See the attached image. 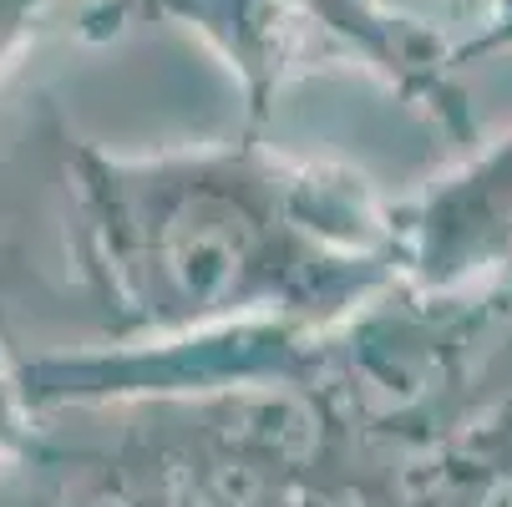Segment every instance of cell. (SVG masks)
<instances>
[{
    "mask_svg": "<svg viewBox=\"0 0 512 507\" xmlns=\"http://www.w3.org/2000/svg\"><path fill=\"white\" fill-rule=\"evenodd\" d=\"M77 259L122 340L234 320L330 325L396 274L401 229L371 183L244 148L107 158L71 148Z\"/></svg>",
    "mask_w": 512,
    "mask_h": 507,
    "instance_id": "1",
    "label": "cell"
},
{
    "mask_svg": "<svg viewBox=\"0 0 512 507\" xmlns=\"http://www.w3.org/2000/svg\"><path fill=\"white\" fill-rule=\"evenodd\" d=\"M310 325L295 320H234L183 335L122 340L112 355H41L21 360L31 406L71 401H122V396H173V391H218L295 381L305 371Z\"/></svg>",
    "mask_w": 512,
    "mask_h": 507,
    "instance_id": "2",
    "label": "cell"
},
{
    "mask_svg": "<svg viewBox=\"0 0 512 507\" xmlns=\"http://www.w3.org/2000/svg\"><path fill=\"white\" fill-rule=\"evenodd\" d=\"M401 259L426 284H452L512 244V137L472 158L447 183L396 208Z\"/></svg>",
    "mask_w": 512,
    "mask_h": 507,
    "instance_id": "3",
    "label": "cell"
},
{
    "mask_svg": "<svg viewBox=\"0 0 512 507\" xmlns=\"http://www.w3.org/2000/svg\"><path fill=\"white\" fill-rule=\"evenodd\" d=\"M295 6L305 16L325 21L335 36H345L365 61L381 66L406 97L426 102L431 112H442L447 127H462V97L447 82V56H442V41L431 31H421L406 16H386L376 0H295Z\"/></svg>",
    "mask_w": 512,
    "mask_h": 507,
    "instance_id": "4",
    "label": "cell"
},
{
    "mask_svg": "<svg viewBox=\"0 0 512 507\" xmlns=\"http://www.w3.org/2000/svg\"><path fill=\"white\" fill-rule=\"evenodd\" d=\"M158 6L203 26L229 51V61H239V77L249 87V107L259 122L269 112L284 66L300 56V21H279V6H295V0H158Z\"/></svg>",
    "mask_w": 512,
    "mask_h": 507,
    "instance_id": "5",
    "label": "cell"
},
{
    "mask_svg": "<svg viewBox=\"0 0 512 507\" xmlns=\"http://www.w3.org/2000/svg\"><path fill=\"white\" fill-rule=\"evenodd\" d=\"M31 396H26V376L21 360H11L0 350V462H16L31 442Z\"/></svg>",
    "mask_w": 512,
    "mask_h": 507,
    "instance_id": "6",
    "label": "cell"
},
{
    "mask_svg": "<svg viewBox=\"0 0 512 507\" xmlns=\"http://www.w3.org/2000/svg\"><path fill=\"white\" fill-rule=\"evenodd\" d=\"M46 6L51 0H0V77H6V66L16 61V51L31 41Z\"/></svg>",
    "mask_w": 512,
    "mask_h": 507,
    "instance_id": "7",
    "label": "cell"
}]
</instances>
